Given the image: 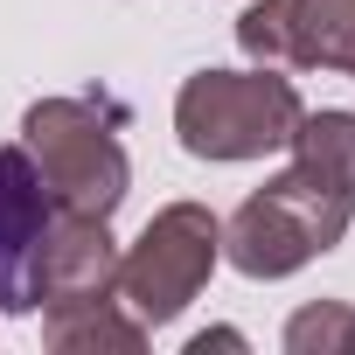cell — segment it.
<instances>
[{
    "label": "cell",
    "mask_w": 355,
    "mask_h": 355,
    "mask_svg": "<svg viewBox=\"0 0 355 355\" xmlns=\"http://www.w3.org/2000/svg\"><path fill=\"white\" fill-rule=\"evenodd\" d=\"M21 153L49 209L77 216H112L132 196V160L119 139V112L98 98H35L21 112Z\"/></svg>",
    "instance_id": "obj_1"
},
{
    "label": "cell",
    "mask_w": 355,
    "mask_h": 355,
    "mask_svg": "<svg viewBox=\"0 0 355 355\" xmlns=\"http://www.w3.org/2000/svg\"><path fill=\"white\" fill-rule=\"evenodd\" d=\"M300 112L286 70H196L174 91V139L196 160H265L293 146Z\"/></svg>",
    "instance_id": "obj_2"
},
{
    "label": "cell",
    "mask_w": 355,
    "mask_h": 355,
    "mask_svg": "<svg viewBox=\"0 0 355 355\" xmlns=\"http://www.w3.org/2000/svg\"><path fill=\"white\" fill-rule=\"evenodd\" d=\"M348 223H355V196L313 182L306 167H286L237 202V216L223 223V258L244 279H293L300 265L327 258L348 237Z\"/></svg>",
    "instance_id": "obj_3"
},
{
    "label": "cell",
    "mask_w": 355,
    "mask_h": 355,
    "mask_svg": "<svg viewBox=\"0 0 355 355\" xmlns=\"http://www.w3.org/2000/svg\"><path fill=\"white\" fill-rule=\"evenodd\" d=\"M216 265H223V216L202 202H167L119 251V306L139 327H167L209 286Z\"/></svg>",
    "instance_id": "obj_4"
},
{
    "label": "cell",
    "mask_w": 355,
    "mask_h": 355,
    "mask_svg": "<svg viewBox=\"0 0 355 355\" xmlns=\"http://www.w3.org/2000/svg\"><path fill=\"white\" fill-rule=\"evenodd\" d=\"M35 300H42V306L119 300V244H112V216L49 209L42 244H35Z\"/></svg>",
    "instance_id": "obj_5"
},
{
    "label": "cell",
    "mask_w": 355,
    "mask_h": 355,
    "mask_svg": "<svg viewBox=\"0 0 355 355\" xmlns=\"http://www.w3.org/2000/svg\"><path fill=\"white\" fill-rule=\"evenodd\" d=\"M49 223V196L21 146H0V313H35V244Z\"/></svg>",
    "instance_id": "obj_6"
},
{
    "label": "cell",
    "mask_w": 355,
    "mask_h": 355,
    "mask_svg": "<svg viewBox=\"0 0 355 355\" xmlns=\"http://www.w3.org/2000/svg\"><path fill=\"white\" fill-rule=\"evenodd\" d=\"M42 341L56 355H139L146 327L119 300H77V306H42Z\"/></svg>",
    "instance_id": "obj_7"
},
{
    "label": "cell",
    "mask_w": 355,
    "mask_h": 355,
    "mask_svg": "<svg viewBox=\"0 0 355 355\" xmlns=\"http://www.w3.org/2000/svg\"><path fill=\"white\" fill-rule=\"evenodd\" d=\"M293 167H306L313 182L355 196V112H341V105L300 112V125H293Z\"/></svg>",
    "instance_id": "obj_8"
},
{
    "label": "cell",
    "mask_w": 355,
    "mask_h": 355,
    "mask_svg": "<svg viewBox=\"0 0 355 355\" xmlns=\"http://www.w3.org/2000/svg\"><path fill=\"white\" fill-rule=\"evenodd\" d=\"M293 21H300L306 70L355 77V0H293Z\"/></svg>",
    "instance_id": "obj_9"
},
{
    "label": "cell",
    "mask_w": 355,
    "mask_h": 355,
    "mask_svg": "<svg viewBox=\"0 0 355 355\" xmlns=\"http://www.w3.org/2000/svg\"><path fill=\"white\" fill-rule=\"evenodd\" d=\"M237 49H244L258 70H306L293 0H251V8L237 15Z\"/></svg>",
    "instance_id": "obj_10"
},
{
    "label": "cell",
    "mask_w": 355,
    "mask_h": 355,
    "mask_svg": "<svg viewBox=\"0 0 355 355\" xmlns=\"http://www.w3.org/2000/svg\"><path fill=\"white\" fill-rule=\"evenodd\" d=\"M286 355H355V306L313 300L286 320Z\"/></svg>",
    "instance_id": "obj_11"
},
{
    "label": "cell",
    "mask_w": 355,
    "mask_h": 355,
    "mask_svg": "<svg viewBox=\"0 0 355 355\" xmlns=\"http://www.w3.org/2000/svg\"><path fill=\"white\" fill-rule=\"evenodd\" d=\"M209 348H244V334H237V327H209V334L189 341V355H209Z\"/></svg>",
    "instance_id": "obj_12"
}]
</instances>
